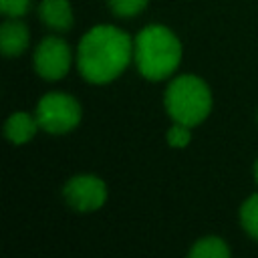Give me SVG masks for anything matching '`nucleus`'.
<instances>
[{"mask_svg": "<svg viewBox=\"0 0 258 258\" xmlns=\"http://www.w3.org/2000/svg\"><path fill=\"white\" fill-rule=\"evenodd\" d=\"M131 58V36L113 24H97L89 28L77 48L79 73L91 85H107L115 81L127 69Z\"/></svg>", "mask_w": 258, "mask_h": 258, "instance_id": "f257e3e1", "label": "nucleus"}, {"mask_svg": "<svg viewBox=\"0 0 258 258\" xmlns=\"http://www.w3.org/2000/svg\"><path fill=\"white\" fill-rule=\"evenodd\" d=\"M183 56L181 40L163 24H147L133 38V60L139 75L147 81L169 79Z\"/></svg>", "mask_w": 258, "mask_h": 258, "instance_id": "f03ea898", "label": "nucleus"}, {"mask_svg": "<svg viewBox=\"0 0 258 258\" xmlns=\"http://www.w3.org/2000/svg\"><path fill=\"white\" fill-rule=\"evenodd\" d=\"M212 105V91L198 75H177L165 87L163 107L175 123L196 127L208 119Z\"/></svg>", "mask_w": 258, "mask_h": 258, "instance_id": "7ed1b4c3", "label": "nucleus"}, {"mask_svg": "<svg viewBox=\"0 0 258 258\" xmlns=\"http://www.w3.org/2000/svg\"><path fill=\"white\" fill-rule=\"evenodd\" d=\"M34 115L42 131L50 135H64L77 129L83 119V109L73 95L52 91L40 97Z\"/></svg>", "mask_w": 258, "mask_h": 258, "instance_id": "20e7f679", "label": "nucleus"}, {"mask_svg": "<svg viewBox=\"0 0 258 258\" xmlns=\"http://www.w3.org/2000/svg\"><path fill=\"white\" fill-rule=\"evenodd\" d=\"M62 198L79 214L97 212L107 202V183L93 173H77L62 185Z\"/></svg>", "mask_w": 258, "mask_h": 258, "instance_id": "39448f33", "label": "nucleus"}, {"mask_svg": "<svg viewBox=\"0 0 258 258\" xmlns=\"http://www.w3.org/2000/svg\"><path fill=\"white\" fill-rule=\"evenodd\" d=\"M32 64H34L36 75L42 77L44 81L62 79L71 71V64H73V52H71L69 42L54 34L44 36L34 48Z\"/></svg>", "mask_w": 258, "mask_h": 258, "instance_id": "423d86ee", "label": "nucleus"}, {"mask_svg": "<svg viewBox=\"0 0 258 258\" xmlns=\"http://www.w3.org/2000/svg\"><path fill=\"white\" fill-rule=\"evenodd\" d=\"M30 42L28 26L20 18H6L0 24V50L4 56H20Z\"/></svg>", "mask_w": 258, "mask_h": 258, "instance_id": "0eeeda50", "label": "nucleus"}, {"mask_svg": "<svg viewBox=\"0 0 258 258\" xmlns=\"http://www.w3.org/2000/svg\"><path fill=\"white\" fill-rule=\"evenodd\" d=\"M38 18L42 20L44 26L56 32L71 30L75 24V14H73V6L69 0H40Z\"/></svg>", "mask_w": 258, "mask_h": 258, "instance_id": "6e6552de", "label": "nucleus"}, {"mask_svg": "<svg viewBox=\"0 0 258 258\" xmlns=\"http://www.w3.org/2000/svg\"><path fill=\"white\" fill-rule=\"evenodd\" d=\"M38 129L40 125L36 115H30L28 111H14L4 123V137L14 145H24L38 133Z\"/></svg>", "mask_w": 258, "mask_h": 258, "instance_id": "1a4fd4ad", "label": "nucleus"}, {"mask_svg": "<svg viewBox=\"0 0 258 258\" xmlns=\"http://www.w3.org/2000/svg\"><path fill=\"white\" fill-rule=\"evenodd\" d=\"M189 258H230L232 250L228 242L220 236H204L194 242L187 252Z\"/></svg>", "mask_w": 258, "mask_h": 258, "instance_id": "9d476101", "label": "nucleus"}, {"mask_svg": "<svg viewBox=\"0 0 258 258\" xmlns=\"http://www.w3.org/2000/svg\"><path fill=\"white\" fill-rule=\"evenodd\" d=\"M240 224L244 232L258 240V191L248 196L240 206Z\"/></svg>", "mask_w": 258, "mask_h": 258, "instance_id": "9b49d317", "label": "nucleus"}, {"mask_svg": "<svg viewBox=\"0 0 258 258\" xmlns=\"http://www.w3.org/2000/svg\"><path fill=\"white\" fill-rule=\"evenodd\" d=\"M107 4H109V10L115 16H119V18H133V16L141 14L147 8L149 0H107Z\"/></svg>", "mask_w": 258, "mask_h": 258, "instance_id": "f8f14e48", "label": "nucleus"}, {"mask_svg": "<svg viewBox=\"0 0 258 258\" xmlns=\"http://www.w3.org/2000/svg\"><path fill=\"white\" fill-rule=\"evenodd\" d=\"M191 129L194 127H189V125L173 121V125L167 129V135H165L167 137V145L173 147V149H185L189 145V141H191Z\"/></svg>", "mask_w": 258, "mask_h": 258, "instance_id": "ddd939ff", "label": "nucleus"}, {"mask_svg": "<svg viewBox=\"0 0 258 258\" xmlns=\"http://www.w3.org/2000/svg\"><path fill=\"white\" fill-rule=\"evenodd\" d=\"M30 10V0H0V12L6 18H20Z\"/></svg>", "mask_w": 258, "mask_h": 258, "instance_id": "4468645a", "label": "nucleus"}, {"mask_svg": "<svg viewBox=\"0 0 258 258\" xmlns=\"http://www.w3.org/2000/svg\"><path fill=\"white\" fill-rule=\"evenodd\" d=\"M252 173H254V181H256V185H258V159L254 161V169H252Z\"/></svg>", "mask_w": 258, "mask_h": 258, "instance_id": "2eb2a0df", "label": "nucleus"}]
</instances>
